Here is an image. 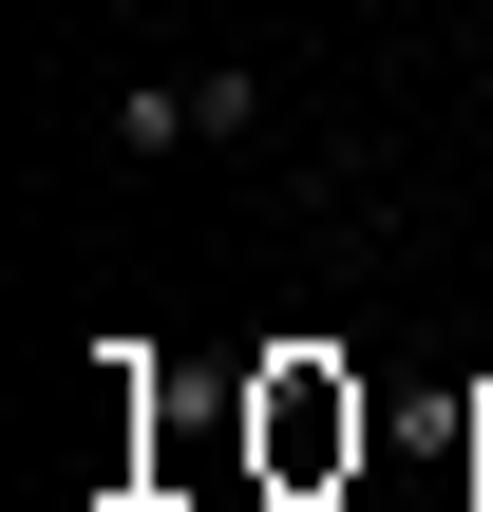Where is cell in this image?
I'll return each instance as SVG.
<instances>
[{"mask_svg": "<svg viewBox=\"0 0 493 512\" xmlns=\"http://www.w3.org/2000/svg\"><path fill=\"white\" fill-rule=\"evenodd\" d=\"M114 152H190V76H133L114 95Z\"/></svg>", "mask_w": 493, "mask_h": 512, "instance_id": "7a4b0ae2", "label": "cell"}, {"mask_svg": "<svg viewBox=\"0 0 493 512\" xmlns=\"http://www.w3.org/2000/svg\"><path fill=\"white\" fill-rule=\"evenodd\" d=\"M342 456H361V380H323V361H285V380H266V475L304 494V475H342Z\"/></svg>", "mask_w": 493, "mask_h": 512, "instance_id": "6da1fadb", "label": "cell"}]
</instances>
